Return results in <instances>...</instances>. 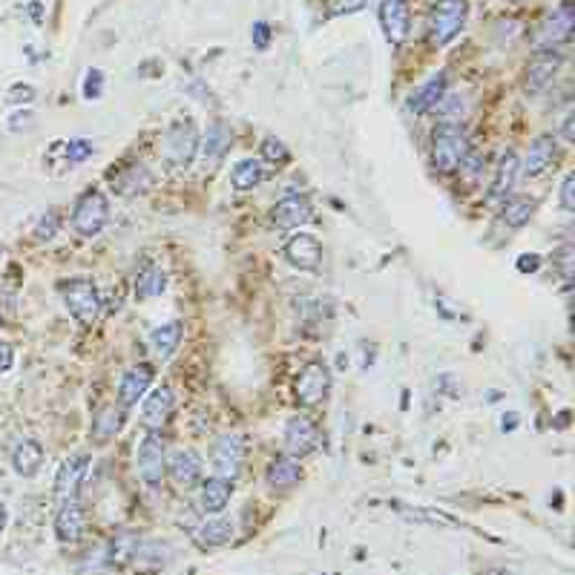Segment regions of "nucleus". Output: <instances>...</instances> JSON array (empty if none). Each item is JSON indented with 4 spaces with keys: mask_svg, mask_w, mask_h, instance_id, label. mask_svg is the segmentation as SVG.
<instances>
[{
    "mask_svg": "<svg viewBox=\"0 0 575 575\" xmlns=\"http://www.w3.org/2000/svg\"><path fill=\"white\" fill-rule=\"evenodd\" d=\"M472 153L466 133L455 124H441L432 133V161L441 172H455L464 167L466 156Z\"/></svg>",
    "mask_w": 575,
    "mask_h": 575,
    "instance_id": "1",
    "label": "nucleus"
},
{
    "mask_svg": "<svg viewBox=\"0 0 575 575\" xmlns=\"http://www.w3.org/2000/svg\"><path fill=\"white\" fill-rule=\"evenodd\" d=\"M161 156L170 167H190L193 158L199 156V126L190 119L170 124L165 138H161Z\"/></svg>",
    "mask_w": 575,
    "mask_h": 575,
    "instance_id": "2",
    "label": "nucleus"
},
{
    "mask_svg": "<svg viewBox=\"0 0 575 575\" xmlns=\"http://www.w3.org/2000/svg\"><path fill=\"white\" fill-rule=\"evenodd\" d=\"M61 296H64L66 310L80 322V326H92V322L98 319L101 296H98L96 282L87 280V276H73V280H64L61 282Z\"/></svg>",
    "mask_w": 575,
    "mask_h": 575,
    "instance_id": "3",
    "label": "nucleus"
},
{
    "mask_svg": "<svg viewBox=\"0 0 575 575\" xmlns=\"http://www.w3.org/2000/svg\"><path fill=\"white\" fill-rule=\"evenodd\" d=\"M469 18L466 0H437L429 12V41L434 46L452 43Z\"/></svg>",
    "mask_w": 575,
    "mask_h": 575,
    "instance_id": "4",
    "label": "nucleus"
},
{
    "mask_svg": "<svg viewBox=\"0 0 575 575\" xmlns=\"http://www.w3.org/2000/svg\"><path fill=\"white\" fill-rule=\"evenodd\" d=\"M331 368L322 363V360H310L299 368V374L294 380V395L296 400L303 402V406L314 409V406H322V402L328 400L331 395Z\"/></svg>",
    "mask_w": 575,
    "mask_h": 575,
    "instance_id": "5",
    "label": "nucleus"
},
{
    "mask_svg": "<svg viewBox=\"0 0 575 575\" xmlns=\"http://www.w3.org/2000/svg\"><path fill=\"white\" fill-rule=\"evenodd\" d=\"M110 218V202L101 190H87L73 207V227L78 236L92 239L107 227Z\"/></svg>",
    "mask_w": 575,
    "mask_h": 575,
    "instance_id": "6",
    "label": "nucleus"
},
{
    "mask_svg": "<svg viewBox=\"0 0 575 575\" xmlns=\"http://www.w3.org/2000/svg\"><path fill=\"white\" fill-rule=\"evenodd\" d=\"M135 466H138V478H142L147 487H158L167 475V441L161 437V432H147L138 443V455H135Z\"/></svg>",
    "mask_w": 575,
    "mask_h": 575,
    "instance_id": "7",
    "label": "nucleus"
},
{
    "mask_svg": "<svg viewBox=\"0 0 575 575\" xmlns=\"http://www.w3.org/2000/svg\"><path fill=\"white\" fill-rule=\"evenodd\" d=\"M308 222H314V204L308 202V196H285L271 207V225L273 227H303Z\"/></svg>",
    "mask_w": 575,
    "mask_h": 575,
    "instance_id": "8",
    "label": "nucleus"
},
{
    "mask_svg": "<svg viewBox=\"0 0 575 575\" xmlns=\"http://www.w3.org/2000/svg\"><path fill=\"white\" fill-rule=\"evenodd\" d=\"M242 464H245V443H242L239 434H222L213 443V469L218 472V478L234 480Z\"/></svg>",
    "mask_w": 575,
    "mask_h": 575,
    "instance_id": "9",
    "label": "nucleus"
},
{
    "mask_svg": "<svg viewBox=\"0 0 575 575\" xmlns=\"http://www.w3.org/2000/svg\"><path fill=\"white\" fill-rule=\"evenodd\" d=\"M172 411H176V395L170 386H158L150 391V397L142 406V420L147 426V432H161L170 423Z\"/></svg>",
    "mask_w": 575,
    "mask_h": 575,
    "instance_id": "10",
    "label": "nucleus"
},
{
    "mask_svg": "<svg viewBox=\"0 0 575 575\" xmlns=\"http://www.w3.org/2000/svg\"><path fill=\"white\" fill-rule=\"evenodd\" d=\"M561 64H564L561 52H556V50L538 52L533 61H529L526 73H524V89L529 92V96H538L540 89L549 87V80L556 78V73L561 69Z\"/></svg>",
    "mask_w": 575,
    "mask_h": 575,
    "instance_id": "11",
    "label": "nucleus"
},
{
    "mask_svg": "<svg viewBox=\"0 0 575 575\" xmlns=\"http://www.w3.org/2000/svg\"><path fill=\"white\" fill-rule=\"evenodd\" d=\"M230 142H234V135H230V126H225L222 121H213L207 126V133L202 138V167L204 172H216L222 167V161L230 150Z\"/></svg>",
    "mask_w": 575,
    "mask_h": 575,
    "instance_id": "12",
    "label": "nucleus"
},
{
    "mask_svg": "<svg viewBox=\"0 0 575 575\" xmlns=\"http://www.w3.org/2000/svg\"><path fill=\"white\" fill-rule=\"evenodd\" d=\"M319 443V432L310 418L305 414H294V418H288V426H285V448L291 455H308L314 452Z\"/></svg>",
    "mask_w": 575,
    "mask_h": 575,
    "instance_id": "13",
    "label": "nucleus"
},
{
    "mask_svg": "<svg viewBox=\"0 0 575 575\" xmlns=\"http://www.w3.org/2000/svg\"><path fill=\"white\" fill-rule=\"evenodd\" d=\"M409 20H411V12H409L406 0H383V4H380V27H383V34L388 43L406 41Z\"/></svg>",
    "mask_w": 575,
    "mask_h": 575,
    "instance_id": "14",
    "label": "nucleus"
},
{
    "mask_svg": "<svg viewBox=\"0 0 575 575\" xmlns=\"http://www.w3.org/2000/svg\"><path fill=\"white\" fill-rule=\"evenodd\" d=\"M572 27H575V15H572V4H564L561 9L556 12H549V15L540 20V27H538V43L540 46H556L561 41H570V34H572Z\"/></svg>",
    "mask_w": 575,
    "mask_h": 575,
    "instance_id": "15",
    "label": "nucleus"
},
{
    "mask_svg": "<svg viewBox=\"0 0 575 575\" xmlns=\"http://www.w3.org/2000/svg\"><path fill=\"white\" fill-rule=\"evenodd\" d=\"M285 259L299 271H317L322 262V245L310 234H294L285 242Z\"/></svg>",
    "mask_w": 575,
    "mask_h": 575,
    "instance_id": "16",
    "label": "nucleus"
},
{
    "mask_svg": "<svg viewBox=\"0 0 575 575\" xmlns=\"http://www.w3.org/2000/svg\"><path fill=\"white\" fill-rule=\"evenodd\" d=\"M167 472L179 489H193L202 480V457L193 448H179V452H172Z\"/></svg>",
    "mask_w": 575,
    "mask_h": 575,
    "instance_id": "17",
    "label": "nucleus"
},
{
    "mask_svg": "<svg viewBox=\"0 0 575 575\" xmlns=\"http://www.w3.org/2000/svg\"><path fill=\"white\" fill-rule=\"evenodd\" d=\"M150 383H153V365L138 363L133 368H126V374L121 377V383H119V402L124 409L135 406V402L144 397V391L150 388Z\"/></svg>",
    "mask_w": 575,
    "mask_h": 575,
    "instance_id": "18",
    "label": "nucleus"
},
{
    "mask_svg": "<svg viewBox=\"0 0 575 575\" xmlns=\"http://www.w3.org/2000/svg\"><path fill=\"white\" fill-rule=\"evenodd\" d=\"M87 466H89V457L87 455H75V457L64 460L61 472H58V478H55V494H58V498H61V501H75L80 480H84V475H87Z\"/></svg>",
    "mask_w": 575,
    "mask_h": 575,
    "instance_id": "19",
    "label": "nucleus"
},
{
    "mask_svg": "<svg viewBox=\"0 0 575 575\" xmlns=\"http://www.w3.org/2000/svg\"><path fill=\"white\" fill-rule=\"evenodd\" d=\"M518 179H521V158L518 153H503L498 161V170H494V181L489 188V199L492 202H503L510 199Z\"/></svg>",
    "mask_w": 575,
    "mask_h": 575,
    "instance_id": "20",
    "label": "nucleus"
},
{
    "mask_svg": "<svg viewBox=\"0 0 575 575\" xmlns=\"http://www.w3.org/2000/svg\"><path fill=\"white\" fill-rule=\"evenodd\" d=\"M112 190L119 196H126V199H133V196H144L150 188H153V172H150L144 165H130L126 170L115 172L112 170Z\"/></svg>",
    "mask_w": 575,
    "mask_h": 575,
    "instance_id": "21",
    "label": "nucleus"
},
{
    "mask_svg": "<svg viewBox=\"0 0 575 575\" xmlns=\"http://www.w3.org/2000/svg\"><path fill=\"white\" fill-rule=\"evenodd\" d=\"M84 533V510L75 501H64L55 518V535L61 544H75Z\"/></svg>",
    "mask_w": 575,
    "mask_h": 575,
    "instance_id": "22",
    "label": "nucleus"
},
{
    "mask_svg": "<svg viewBox=\"0 0 575 575\" xmlns=\"http://www.w3.org/2000/svg\"><path fill=\"white\" fill-rule=\"evenodd\" d=\"M552 158H556V138L552 135H538L533 144H529V153H526V161L521 167V176L526 179H535L540 176L549 165Z\"/></svg>",
    "mask_w": 575,
    "mask_h": 575,
    "instance_id": "23",
    "label": "nucleus"
},
{
    "mask_svg": "<svg viewBox=\"0 0 575 575\" xmlns=\"http://www.w3.org/2000/svg\"><path fill=\"white\" fill-rule=\"evenodd\" d=\"M230 494H234V480L227 478H207L202 483V494H199V510L207 515L222 512L230 503Z\"/></svg>",
    "mask_w": 575,
    "mask_h": 575,
    "instance_id": "24",
    "label": "nucleus"
},
{
    "mask_svg": "<svg viewBox=\"0 0 575 575\" xmlns=\"http://www.w3.org/2000/svg\"><path fill=\"white\" fill-rule=\"evenodd\" d=\"M446 69H441V73H434L426 84L414 92L411 96V104H409V110L411 112H432L437 104H441V98L446 96V87H448V80H446Z\"/></svg>",
    "mask_w": 575,
    "mask_h": 575,
    "instance_id": "25",
    "label": "nucleus"
},
{
    "mask_svg": "<svg viewBox=\"0 0 575 575\" xmlns=\"http://www.w3.org/2000/svg\"><path fill=\"white\" fill-rule=\"evenodd\" d=\"M12 466H15V472L20 478L38 475L41 466H43V446L38 441H32V437L20 441L15 446V452H12Z\"/></svg>",
    "mask_w": 575,
    "mask_h": 575,
    "instance_id": "26",
    "label": "nucleus"
},
{
    "mask_svg": "<svg viewBox=\"0 0 575 575\" xmlns=\"http://www.w3.org/2000/svg\"><path fill=\"white\" fill-rule=\"evenodd\" d=\"M303 478V469L294 457H276L273 464L264 472V480H268L271 489H291Z\"/></svg>",
    "mask_w": 575,
    "mask_h": 575,
    "instance_id": "27",
    "label": "nucleus"
},
{
    "mask_svg": "<svg viewBox=\"0 0 575 575\" xmlns=\"http://www.w3.org/2000/svg\"><path fill=\"white\" fill-rule=\"evenodd\" d=\"M179 342H181V322H165V326L150 331V349L161 360H170L172 351L179 349Z\"/></svg>",
    "mask_w": 575,
    "mask_h": 575,
    "instance_id": "28",
    "label": "nucleus"
},
{
    "mask_svg": "<svg viewBox=\"0 0 575 575\" xmlns=\"http://www.w3.org/2000/svg\"><path fill=\"white\" fill-rule=\"evenodd\" d=\"M167 291V273L158 264H144L142 273L135 276V299H153Z\"/></svg>",
    "mask_w": 575,
    "mask_h": 575,
    "instance_id": "29",
    "label": "nucleus"
},
{
    "mask_svg": "<svg viewBox=\"0 0 575 575\" xmlns=\"http://www.w3.org/2000/svg\"><path fill=\"white\" fill-rule=\"evenodd\" d=\"M262 179H264V167L259 158H242L234 165V170H230V184H234L236 190L259 188Z\"/></svg>",
    "mask_w": 575,
    "mask_h": 575,
    "instance_id": "30",
    "label": "nucleus"
},
{
    "mask_svg": "<svg viewBox=\"0 0 575 575\" xmlns=\"http://www.w3.org/2000/svg\"><path fill=\"white\" fill-rule=\"evenodd\" d=\"M535 213V202L533 199H524V196H510L503 199L501 207V222L510 225V227H524L529 218Z\"/></svg>",
    "mask_w": 575,
    "mask_h": 575,
    "instance_id": "31",
    "label": "nucleus"
},
{
    "mask_svg": "<svg viewBox=\"0 0 575 575\" xmlns=\"http://www.w3.org/2000/svg\"><path fill=\"white\" fill-rule=\"evenodd\" d=\"M121 426H124V409L107 406L96 418V423H92V437L96 441H110V437L121 432Z\"/></svg>",
    "mask_w": 575,
    "mask_h": 575,
    "instance_id": "32",
    "label": "nucleus"
},
{
    "mask_svg": "<svg viewBox=\"0 0 575 575\" xmlns=\"http://www.w3.org/2000/svg\"><path fill=\"white\" fill-rule=\"evenodd\" d=\"M230 538H234V524L227 518H213L199 529V540L204 547H222Z\"/></svg>",
    "mask_w": 575,
    "mask_h": 575,
    "instance_id": "33",
    "label": "nucleus"
},
{
    "mask_svg": "<svg viewBox=\"0 0 575 575\" xmlns=\"http://www.w3.org/2000/svg\"><path fill=\"white\" fill-rule=\"evenodd\" d=\"M262 158L271 161V165H288V161H291V150H288L276 135H268L262 142Z\"/></svg>",
    "mask_w": 575,
    "mask_h": 575,
    "instance_id": "34",
    "label": "nucleus"
},
{
    "mask_svg": "<svg viewBox=\"0 0 575 575\" xmlns=\"http://www.w3.org/2000/svg\"><path fill=\"white\" fill-rule=\"evenodd\" d=\"M58 227H61V218H58L55 211H50V213L41 216L38 225H34L32 236H34V242H52L58 236Z\"/></svg>",
    "mask_w": 575,
    "mask_h": 575,
    "instance_id": "35",
    "label": "nucleus"
},
{
    "mask_svg": "<svg viewBox=\"0 0 575 575\" xmlns=\"http://www.w3.org/2000/svg\"><path fill=\"white\" fill-rule=\"evenodd\" d=\"M64 156H66V165H80V161L92 158V144L84 142V138H73V142L64 144Z\"/></svg>",
    "mask_w": 575,
    "mask_h": 575,
    "instance_id": "36",
    "label": "nucleus"
},
{
    "mask_svg": "<svg viewBox=\"0 0 575 575\" xmlns=\"http://www.w3.org/2000/svg\"><path fill=\"white\" fill-rule=\"evenodd\" d=\"M101 89H104V73H101V69H87V78H84V98H87V101L101 98Z\"/></svg>",
    "mask_w": 575,
    "mask_h": 575,
    "instance_id": "37",
    "label": "nucleus"
},
{
    "mask_svg": "<svg viewBox=\"0 0 575 575\" xmlns=\"http://www.w3.org/2000/svg\"><path fill=\"white\" fill-rule=\"evenodd\" d=\"M368 6V0H328L331 15H354Z\"/></svg>",
    "mask_w": 575,
    "mask_h": 575,
    "instance_id": "38",
    "label": "nucleus"
},
{
    "mask_svg": "<svg viewBox=\"0 0 575 575\" xmlns=\"http://www.w3.org/2000/svg\"><path fill=\"white\" fill-rule=\"evenodd\" d=\"M6 101L15 104V107H20V104H32V101H34V87H29V84H15V87L6 92Z\"/></svg>",
    "mask_w": 575,
    "mask_h": 575,
    "instance_id": "39",
    "label": "nucleus"
},
{
    "mask_svg": "<svg viewBox=\"0 0 575 575\" xmlns=\"http://www.w3.org/2000/svg\"><path fill=\"white\" fill-rule=\"evenodd\" d=\"M561 207L564 211H575V176H564L561 181Z\"/></svg>",
    "mask_w": 575,
    "mask_h": 575,
    "instance_id": "40",
    "label": "nucleus"
},
{
    "mask_svg": "<svg viewBox=\"0 0 575 575\" xmlns=\"http://www.w3.org/2000/svg\"><path fill=\"white\" fill-rule=\"evenodd\" d=\"M268 43H271V27L264 20L253 23V46H257V50H264Z\"/></svg>",
    "mask_w": 575,
    "mask_h": 575,
    "instance_id": "41",
    "label": "nucleus"
},
{
    "mask_svg": "<svg viewBox=\"0 0 575 575\" xmlns=\"http://www.w3.org/2000/svg\"><path fill=\"white\" fill-rule=\"evenodd\" d=\"M572 257H575V250L570 245H564L558 250V271L564 273V280H570L572 276Z\"/></svg>",
    "mask_w": 575,
    "mask_h": 575,
    "instance_id": "42",
    "label": "nucleus"
},
{
    "mask_svg": "<svg viewBox=\"0 0 575 575\" xmlns=\"http://www.w3.org/2000/svg\"><path fill=\"white\" fill-rule=\"evenodd\" d=\"M538 268H540L538 253H521V257H518V271L521 273H535Z\"/></svg>",
    "mask_w": 575,
    "mask_h": 575,
    "instance_id": "43",
    "label": "nucleus"
},
{
    "mask_svg": "<svg viewBox=\"0 0 575 575\" xmlns=\"http://www.w3.org/2000/svg\"><path fill=\"white\" fill-rule=\"evenodd\" d=\"M12 365H15V349L0 340V374H6Z\"/></svg>",
    "mask_w": 575,
    "mask_h": 575,
    "instance_id": "44",
    "label": "nucleus"
},
{
    "mask_svg": "<svg viewBox=\"0 0 575 575\" xmlns=\"http://www.w3.org/2000/svg\"><path fill=\"white\" fill-rule=\"evenodd\" d=\"M32 121H34L32 110H23V112H15V115H12V119H9V126H12V130H29L27 124H32Z\"/></svg>",
    "mask_w": 575,
    "mask_h": 575,
    "instance_id": "45",
    "label": "nucleus"
},
{
    "mask_svg": "<svg viewBox=\"0 0 575 575\" xmlns=\"http://www.w3.org/2000/svg\"><path fill=\"white\" fill-rule=\"evenodd\" d=\"M572 124H575V115L570 112L567 115V121H564V126H561V135H564V142H575V133H572Z\"/></svg>",
    "mask_w": 575,
    "mask_h": 575,
    "instance_id": "46",
    "label": "nucleus"
},
{
    "mask_svg": "<svg viewBox=\"0 0 575 575\" xmlns=\"http://www.w3.org/2000/svg\"><path fill=\"white\" fill-rule=\"evenodd\" d=\"M501 423H503V426H501L503 432H512V429H515V423H518V414H515V411H512V414H503V420H501Z\"/></svg>",
    "mask_w": 575,
    "mask_h": 575,
    "instance_id": "47",
    "label": "nucleus"
},
{
    "mask_svg": "<svg viewBox=\"0 0 575 575\" xmlns=\"http://www.w3.org/2000/svg\"><path fill=\"white\" fill-rule=\"evenodd\" d=\"M6 518H9V515H6V506L0 503V533H4V526H6Z\"/></svg>",
    "mask_w": 575,
    "mask_h": 575,
    "instance_id": "48",
    "label": "nucleus"
},
{
    "mask_svg": "<svg viewBox=\"0 0 575 575\" xmlns=\"http://www.w3.org/2000/svg\"><path fill=\"white\" fill-rule=\"evenodd\" d=\"M487 575H510V572H506V570H489Z\"/></svg>",
    "mask_w": 575,
    "mask_h": 575,
    "instance_id": "49",
    "label": "nucleus"
}]
</instances>
